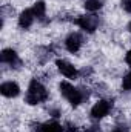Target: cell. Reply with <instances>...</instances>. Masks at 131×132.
<instances>
[{"label":"cell","mask_w":131,"mask_h":132,"mask_svg":"<svg viewBox=\"0 0 131 132\" xmlns=\"http://www.w3.org/2000/svg\"><path fill=\"white\" fill-rule=\"evenodd\" d=\"M48 97L46 94V89L42 83H39L37 80H33L30 83V88H28V92H26V103L28 104H39L42 101H45Z\"/></svg>","instance_id":"1"},{"label":"cell","mask_w":131,"mask_h":132,"mask_svg":"<svg viewBox=\"0 0 131 132\" xmlns=\"http://www.w3.org/2000/svg\"><path fill=\"white\" fill-rule=\"evenodd\" d=\"M60 92H62V95H63L72 106H79V104H80V101H82V94H80L74 86H71L69 83L63 81V83L60 85Z\"/></svg>","instance_id":"2"},{"label":"cell","mask_w":131,"mask_h":132,"mask_svg":"<svg viewBox=\"0 0 131 132\" xmlns=\"http://www.w3.org/2000/svg\"><path fill=\"white\" fill-rule=\"evenodd\" d=\"M110 109H111V104H110L108 101H105V100H100V101H97V103L93 106V109H91V117H93V118H103L105 115H108Z\"/></svg>","instance_id":"3"},{"label":"cell","mask_w":131,"mask_h":132,"mask_svg":"<svg viewBox=\"0 0 131 132\" xmlns=\"http://www.w3.org/2000/svg\"><path fill=\"white\" fill-rule=\"evenodd\" d=\"M0 92H2V95L12 98V97H17V95L20 94V88H19V85L14 83V81H6V83H2Z\"/></svg>","instance_id":"4"},{"label":"cell","mask_w":131,"mask_h":132,"mask_svg":"<svg viewBox=\"0 0 131 132\" xmlns=\"http://www.w3.org/2000/svg\"><path fill=\"white\" fill-rule=\"evenodd\" d=\"M76 23H77L82 29H85V31H88V32H93V31L96 29V26H97V20H96L94 17H86V15L79 17V19L76 20Z\"/></svg>","instance_id":"5"},{"label":"cell","mask_w":131,"mask_h":132,"mask_svg":"<svg viewBox=\"0 0 131 132\" xmlns=\"http://www.w3.org/2000/svg\"><path fill=\"white\" fill-rule=\"evenodd\" d=\"M56 65L59 68V71H60L65 77H68V78H74V77L77 75V69L71 65V63L65 62V60H57Z\"/></svg>","instance_id":"6"},{"label":"cell","mask_w":131,"mask_h":132,"mask_svg":"<svg viewBox=\"0 0 131 132\" xmlns=\"http://www.w3.org/2000/svg\"><path fill=\"white\" fill-rule=\"evenodd\" d=\"M65 45H66V49H68L69 52H77V51L80 49L82 38H80L79 34H71V35H68Z\"/></svg>","instance_id":"7"},{"label":"cell","mask_w":131,"mask_h":132,"mask_svg":"<svg viewBox=\"0 0 131 132\" xmlns=\"http://www.w3.org/2000/svg\"><path fill=\"white\" fill-rule=\"evenodd\" d=\"M34 12H33V9H25L22 14H20V17H19V25L22 26V28H30L31 25H33V22H34Z\"/></svg>","instance_id":"8"},{"label":"cell","mask_w":131,"mask_h":132,"mask_svg":"<svg viewBox=\"0 0 131 132\" xmlns=\"http://www.w3.org/2000/svg\"><path fill=\"white\" fill-rule=\"evenodd\" d=\"M0 59H2L3 63H11L12 65V63L17 62V54L12 49H3L2 54H0Z\"/></svg>","instance_id":"9"},{"label":"cell","mask_w":131,"mask_h":132,"mask_svg":"<svg viewBox=\"0 0 131 132\" xmlns=\"http://www.w3.org/2000/svg\"><path fill=\"white\" fill-rule=\"evenodd\" d=\"M39 132H63V128L56 121H49V123L42 125L39 128Z\"/></svg>","instance_id":"10"},{"label":"cell","mask_w":131,"mask_h":132,"mask_svg":"<svg viewBox=\"0 0 131 132\" xmlns=\"http://www.w3.org/2000/svg\"><path fill=\"white\" fill-rule=\"evenodd\" d=\"M102 8V2L100 0H86L85 2V9L86 11H97Z\"/></svg>","instance_id":"11"},{"label":"cell","mask_w":131,"mask_h":132,"mask_svg":"<svg viewBox=\"0 0 131 132\" xmlns=\"http://www.w3.org/2000/svg\"><path fill=\"white\" fill-rule=\"evenodd\" d=\"M31 9H33V12H34L35 17H43V15H45V3H43V2H37Z\"/></svg>","instance_id":"12"},{"label":"cell","mask_w":131,"mask_h":132,"mask_svg":"<svg viewBox=\"0 0 131 132\" xmlns=\"http://www.w3.org/2000/svg\"><path fill=\"white\" fill-rule=\"evenodd\" d=\"M122 86H123L125 89H131V72H130V74H127V75L123 77V81H122Z\"/></svg>","instance_id":"13"},{"label":"cell","mask_w":131,"mask_h":132,"mask_svg":"<svg viewBox=\"0 0 131 132\" xmlns=\"http://www.w3.org/2000/svg\"><path fill=\"white\" fill-rule=\"evenodd\" d=\"M122 8L131 14V0H122Z\"/></svg>","instance_id":"14"},{"label":"cell","mask_w":131,"mask_h":132,"mask_svg":"<svg viewBox=\"0 0 131 132\" xmlns=\"http://www.w3.org/2000/svg\"><path fill=\"white\" fill-rule=\"evenodd\" d=\"M125 60H127V63L131 66V51H128V52H127V57H125Z\"/></svg>","instance_id":"15"},{"label":"cell","mask_w":131,"mask_h":132,"mask_svg":"<svg viewBox=\"0 0 131 132\" xmlns=\"http://www.w3.org/2000/svg\"><path fill=\"white\" fill-rule=\"evenodd\" d=\"M128 29H130V32H131V22H130V25H128Z\"/></svg>","instance_id":"16"},{"label":"cell","mask_w":131,"mask_h":132,"mask_svg":"<svg viewBox=\"0 0 131 132\" xmlns=\"http://www.w3.org/2000/svg\"><path fill=\"white\" fill-rule=\"evenodd\" d=\"M114 132H123V131H120V129H116V131H114Z\"/></svg>","instance_id":"17"}]
</instances>
